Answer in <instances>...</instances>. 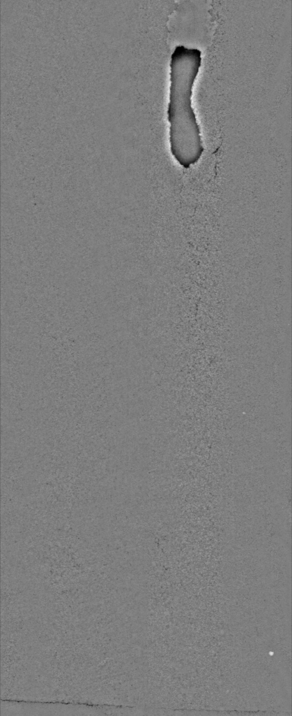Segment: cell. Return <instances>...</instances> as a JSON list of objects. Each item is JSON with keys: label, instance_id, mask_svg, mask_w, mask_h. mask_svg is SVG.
<instances>
[{"label": "cell", "instance_id": "1", "mask_svg": "<svg viewBox=\"0 0 292 716\" xmlns=\"http://www.w3.org/2000/svg\"><path fill=\"white\" fill-rule=\"evenodd\" d=\"M201 64V52L183 45L176 46L170 60L167 107L170 151L183 168L195 164L203 147L201 131L192 106V89Z\"/></svg>", "mask_w": 292, "mask_h": 716}]
</instances>
